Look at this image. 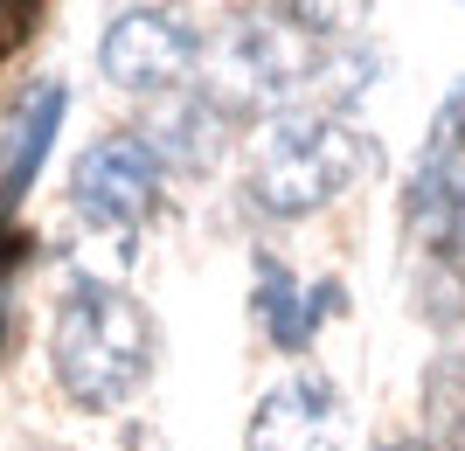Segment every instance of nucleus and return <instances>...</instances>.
Here are the masks:
<instances>
[{
	"label": "nucleus",
	"mask_w": 465,
	"mask_h": 451,
	"mask_svg": "<svg viewBox=\"0 0 465 451\" xmlns=\"http://www.w3.org/2000/svg\"><path fill=\"white\" fill-rule=\"evenodd\" d=\"M202 63V35L181 7H118L97 42V70L118 91H174Z\"/></svg>",
	"instance_id": "5"
},
{
	"label": "nucleus",
	"mask_w": 465,
	"mask_h": 451,
	"mask_svg": "<svg viewBox=\"0 0 465 451\" xmlns=\"http://www.w3.org/2000/svg\"><path fill=\"white\" fill-rule=\"evenodd\" d=\"M361 174H369V139L327 104H292V112H272V125L257 132L243 188L264 216L299 222L333 209Z\"/></svg>",
	"instance_id": "2"
},
{
	"label": "nucleus",
	"mask_w": 465,
	"mask_h": 451,
	"mask_svg": "<svg viewBox=\"0 0 465 451\" xmlns=\"http://www.w3.org/2000/svg\"><path fill=\"white\" fill-rule=\"evenodd\" d=\"M341 445V389L333 375L299 368L278 389H264V403L251 410L243 451H333Z\"/></svg>",
	"instance_id": "6"
},
{
	"label": "nucleus",
	"mask_w": 465,
	"mask_h": 451,
	"mask_svg": "<svg viewBox=\"0 0 465 451\" xmlns=\"http://www.w3.org/2000/svg\"><path fill=\"white\" fill-rule=\"evenodd\" d=\"M0 327H7V299H0Z\"/></svg>",
	"instance_id": "14"
},
{
	"label": "nucleus",
	"mask_w": 465,
	"mask_h": 451,
	"mask_svg": "<svg viewBox=\"0 0 465 451\" xmlns=\"http://www.w3.org/2000/svg\"><path fill=\"white\" fill-rule=\"evenodd\" d=\"M375 451H430V445H424V437H382Z\"/></svg>",
	"instance_id": "13"
},
{
	"label": "nucleus",
	"mask_w": 465,
	"mask_h": 451,
	"mask_svg": "<svg viewBox=\"0 0 465 451\" xmlns=\"http://www.w3.org/2000/svg\"><path fill=\"white\" fill-rule=\"evenodd\" d=\"M49 368L77 410H125L153 375V319L118 285H70L49 327Z\"/></svg>",
	"instance_id": "1"
},
{
	"label": "nucleus",
	"mask_w": 465,
	"mask_h": 451,
	"mask_svg": "<svg viewBox=\"0 0 465 451\" xmlns=\"http://www.w3.org/2000/svg\"><path fill=\"white\" fill-rule=\"evenodd\" d=\"M327 28L320 15H299V7H264V15H236L230 21V77L243 91H257L264 104L292 112L306 104L312 77H327Z\"/></svg>",
	"instance_id": "3"
},
{
	"label": "nucleus",
	"mask_w": 465,
	"mask_h": 451,
	"mask_svg": "<svg viewBox=\"0 0 465 451\" xmlns=\"http://www.w3.org/2000/svg\"><path fill=\"white\" fill-rule=\"evenodd\" d=\"M424 160H430V167H459V160H465V77L451 83V98L438 104V118H430Z\"/></svg>",
	"instance_id": "11"
},
{
	"label": "nucleus",
	"mask_w": 465,
	"mask_h": 451,
	"mask_svg": "<svg viewBox=\"0 0 465 451\" xmlns=\"http://www.w3.org/2000/svg\"><path fill=\"white\" fill-rule=\"evenodd\" d=\"M424 424L430 451H465V340L430 354L424 368Z\"/></svg>",
	"instance_id": "10"
},
{
	"label": "nucleus",
	"mask_w": 465,
	"mask_h": 451,
	"mask_svg": "<svg viewBox=\"0 0 465 451\" xmlns=\"http://www.w3.org/2000/svg\"><path fill=\"white\" fill-rule=\"evenodd\" d=\"M35 35V7H0V56Z\"/></svg>",
	"instance_id": "12"
},
{
	"label": "nucleus",
	"mask_w": 465,
	"mask_h": 451,
	"mask_svg": "<svg viewBox=\"0 0 465 451\" xmlns=\"http://www.w3.org/2000/svg\"><path fill=\"white\" fill-rule=\"evenodd\" d=\"M63 112H70V91L49 77L0 118V209H15V201L35 188L42 160H49V146H56V132H63Z\"/></svg>",
	"instance_id": "7"
},
{
	"label": "nucleus",
	"mask_w": 465,
	"mask_h": 451,
	"mask_svg": "<svg viewBox=\"0 0 465 451\" xmlns=\"http://www.w3.org/2000/svg\"><path fill=\"white\" fill-rule=\"evenodd\" d=\"M160 181L167 167L146 146V132H104L70 167V209L97 230H139L160 209Z\"/></svg>",
	"instance_id": "4"
},
{
	"label": "nucleus",
	"mask_w": 465,
	"mask_h": 451,
	"mask_svg": "<svg viewBox=\"0 0 465 451\" xmlns=\"http://www.w3.org/2000/svg\"><path fill=\"white\" fill-rule=\"evenodd\" d=\"M251 306H257V327H264V340H272L278 354H306L312 348V334H320V319L341 306V285L333 278H320V285H299V278L285 271V264H257V292H251Z\"/></svg>",
	"instance_id": "8"
},
{
	"label": "nucleus",
	"mask_w": 465,
	"mask_h": 451,
	"mask_svg": "<svg viewBox=\"0 0 465 451\" xmlns=\"http://www.w3.org/2000/svg\"><path fill=\"white\" fill-rule=\"evenodd\" d=\"M403 230L410 243H424L430 257L465 264V167H430L417 160V174L403 188Z\"/></svg>",
	"instance_id": "9"
}]
</instances>
